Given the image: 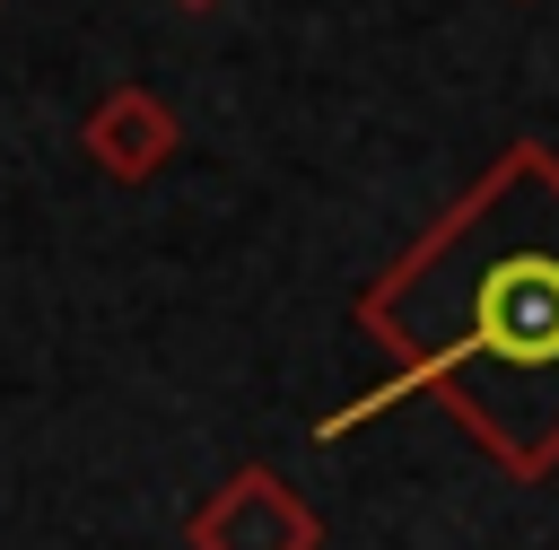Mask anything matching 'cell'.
<instances>
[{"label": "cell", "instance_id": "6da1fadb", "mask_svg": "<svg viewBox=\"0 0 559 550\" xmlns=\"http://www.w3.org/2000/svg\"><path fill=\"white\" fill-rule=\"evenodd\" d=\"M358 332L393 375L323 419L349 428L402 393H428L507 480L559 471V148L507 140L367 288Z\"/></svg>", "mask_w": 559, "mask_h": 550}, {"label": "cell", "instance_id": "3957f363", "mask_svg": "<svg viewBox=\"0 0 559 550\" xmlns=\"http://www.w3.org/2000/svg\"><path fill=\"white\" fill-rule=\"evenodd\" d=\"M79 140H87V157H96L114 183H148V175L183 148V122H175V105H166L157 87H105V96L87 105Z\"/></svg>", "mask_w": 559, "mask_h": 550}, {"label": "cell", "instance_id": "277c9868", "mask_svg": "<svg viewBox=\"0 0 559 550\" xmlns=\"http://www.w3.org/2000/svg\"><path fill=\"white\" fill-rule=\"evenodd\" d=\"M175 9H218V0H175Z\"/></svg>", "mask_w": 559, "mask_h": 550}, {"label": "cell", "instance_id": "7a4b0ae2", "mask_svg": "<svg viewBox=\"0 0 559 550\" xmlns=\"http://www.w3.org/2000/svg\"><path fill=\"white\" fill-rule=\"evenodd\" d=\"M183 541H192V550H314L323 524H314V506L297 498V480H280L271 463H236V471L192 506Z\"/></svg>", "mask_w": 559, "mask_h": 550}]
</instances>
